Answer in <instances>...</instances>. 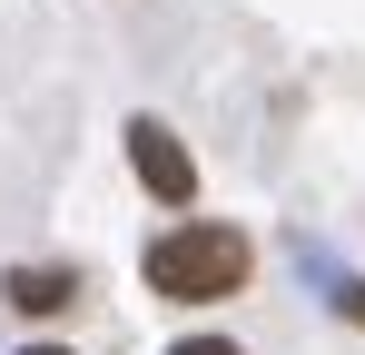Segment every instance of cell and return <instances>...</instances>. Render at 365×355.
<instances>
[{
    "mask_svg": "<svg viewBox=\"0 0 365 355\" xmlns=\"http://www.w3.org/2000/svg\"><path fill=\"white\" fill-rule=\"evenodd\" d=\"M0 296H10L20 316H60L69 296H79V277H69V267H10V277H0Z\"/></svg>",
    "mask_w": 365,
    "mask_h": 355,
    "instance_id": "3957f363",
    "label": "cell"
},
{
    "mask_svg": "<svg viewBox=\"0 0 365 355\" xmlns=\"http://www.w3.org/2000/svg\"><path fill=\"white\" fill-rule=\"evenodd\" d=\"M20 355H60V346H20Z\"/></svg>",
    "mask_w": 365,
    "mask_h": 355,
    "instance_id": "5b68a950",
    "label": "cell"
},
{
    "mask_svg": "<svg viewBox=\"0 0 365 355\" xmlns=\"http://www.w3.org/2000/svg\"><path fill=\"white\" fill-rule=\"evenodd\" d=\"M178 355H237V346H227V336H187Z\"/></svg>",
    "mask_w": 365,
    "mask_h": 355,
    "instance_id": "277c9868",
    "label": "cell"
},
{
    "mask_svg": "<svg viewBox=\"0 0 365 355\" xmlns=\"http://www.w3.org/2000/svg\"><path fill=\"white\" fill-rule=\"evenodd\" d=\"M247 267H257V247H247L237 227H217V217H187V227H168L158 247H148V287L178 296V306H217V296H237Z\"/></svg>",
    "mask_w": 365,
    "mask_h": 355,
    "instance_id": "6da1fadb",
    "label": "cell"
},
{
    "mask_svg": "<svg viewBox=\"0 0 365 355\" xmlns=\"http://www.w3.org/2000/svg\"><path fill=\"white\" fill-rule=\"evenodd\" d=\"M128 168H138V187H148L158 207H187V197H197V158L178 148L168 118H128Z\"/></svg>",
    "mask_w": 365,
    "mask_h": 355,
    "instance_id": "7a4b0ae2",
    "label": "cell"
}]
</instances>
